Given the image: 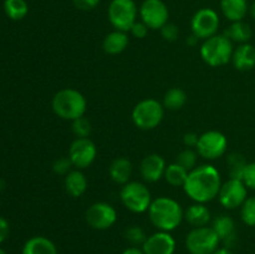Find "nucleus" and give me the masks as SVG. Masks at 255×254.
I'll list each match as a JSON object with an SVG mask.
<instances>
[{
  "mask_svg": "<svg viewBox=\"0 0 255 254\" xmlns=\"http://www.w3.org/2000/svg\"><path fill=\"white\" fill-rule=\"evenodd\" d=\"M222 187L221 174L212 164H202L188 173L183 189L197 203H207L218 197Z\"/></svg>",
  "mask_w": 255,
  "mask_h": 254,
  "instance_id": "1",
  "label": "nucleus"
},
{
  "mask_svg": "<svg viewBox=\"0 0 255 254\" xmlns=\"http://www.w3.org/2000/svg\"><path fill=\"white\" fill-rule=\"evenodd\" d=\"M151 223L158 231L171 232L181 224L184 212L181 204L169 197H158L153 199L148 208Z\"/></svg>",
  "mask_w": 255,
  "mask_h": 254,
  "instance_id": "2",
  "label": "nucleus"
},
{
  "mask_svg": "<svg viewBox=\"0 0 255 254\" xmlns=\"http://www.w3.org/2000/svg\"><path fill=\"white\" fill-rule=\"evenodd\" d=\"M52 110L60 119L74 121L85 115L87 102L84 95L75 89H62L52 97Z\"/></svg>",
  "mask_w": 255,
  "mask_h": 254,
  "instance_id": "3",
  "label": "nucleus"
},
{
  "mask_svg": "<svg viewBox=\"0 0 255 254\" xmlns=\"http://www.w3.org/2000/svg\"><path fill=\"white\" fill-rule=\"evenodd\" d=\"M233 42L224 34H216L208 37L201 46L202 59L213 67L228 64L233 56Z\"/></svg>",
  "mask_w": 255,
  "mask_h": 254,
  "instance_id": "4",
  "label": "nucleus"
},
{
  "mask_svg": "<svg viewBox=\"0 0 255 254\" xmlns=\"http://www.w3.org/2000/svg\"><path fill=\"white\" fill-rule=\"evenodd\" d=\"M164 107L154 99L139 101L132 110V121L141 129H153L162 122Z\"/></svg>",
  "mask_w": 255,
  "mask_h": 254,
  "instance_id": "5",
  "label": "nucleus"
},
{
  "mask_svg": "<svg viewBox=\"0 0 255 254\" xmlns=\"http://www.w3.org/2000/svg\"><path fill=\"white\" fill-rule=\"evenodd\" d=\"M221 239L212 227H197L186 237V248L191 254H213Z\"/></svg>",
  "mask_w": 255,
  "mask_h": 254,
  "instance_id": "6",
  "label": "nucleus"
},
{
  "mask_svg": "<svg viewBox=\"0 0 255 254\" xmlns=\"http://www.w3.org/2000/svg\"><path fill=\"white\" fill-rule=\"evenodd\" d=\"M120 197L124 206L133 213H143L148 211L152 203L151 192L141 182H128L124 184Z\"/></svg>",
  "mask_w": 255,
  "mask_h": 254,
  "instance_id": "7",
  "label": "nucleus"
},
{
  "mask_svg": "<svg viewBox=\"0 0 255 254\" xmlns=\"http://www.w3.org/2000/svg\"><path fill=\"white\" fill-rule=\"evenodd\" d=\"M107 14L112 26L120 31H129L137 21V6L133 0H112Z\"/></svg>",
  "mask_w": 255,
  "mask_h": 254,
  "instance_id": "8",
  "label": "nucleus"
},
{
  "mask_svg": "<svg viewBox=\"0 0 255 254\" xmlns=\"http://www.w3.org/2000/svg\"><path fill=\"white\" fill-rule=\"evenodd\" d=\"M228 147L227 137L219 131H207L199 136L197 152L203 158L213 161L223 156Z\"/></svg>",
  "mask_w": 255,
  "mask_h": 254,
  "instance_id": "9",
  "label": "nucleus"
},
{
  "mask_svg": "<svg viewBox=\"0 0 255 254\" xmlns=\"http://www.w3.org/2000/svg\"><path fill=\"white\" fill-rule=\"evenodd\" d=\"M85 218L91 228L105 231L116 223L117 212L111 204L106 202H96L87 208Z\"/></svg>",
  "mask_w": 255,
  "mask_h": 254,
  "instance_id": "10",
  "label": "nucleus"
},
{
  "mask_svg": "<svg viewBox=\"0 0 255 254\" xmlns=\"http://www.w3.org/2000/svg\"><path fill=\"white\" fill-rule=\"evenodd\" d=\"M191 27L193 35L198 39H208L218 32L219 27V16L216 10L211 7H203L199 9L193 15L191 21Z\"/></svg>",
  "mask_w": 255,
  "mask_h": 254,
  "instance_id": "11",
  "label": "nucleus"
},
{
  "mask_svg": "<svg viewBox=\"0 0 255 254\" xmlns=\"http://www.w3.org/2000/svg\"><path fill=\"white\" fill-rule=\"evenodd\" d=\"M139 16L149 29L161 30L168 22V7L162 0H144L139 7Z\"/></svg>",
  "mask_w": 255,
  "mask_h": 254,
  "instance_id": "12",
  "label": "nucleus"
},
{
  "mask_svg": "<svg viewBox=\"0 0 255 254\" xmlns=\"http://www.w3.org/2000/svg\"><path fill=\"white\" fill-rule=\"evenodd\" d=\"M248 187L243 182V179L229 178L228 181L222 183L218 193V199L222 206L227 209H236L242 207V204L247 199V191Z\"/></svg>",
  "mask_w": 255,
  "mask_h": 254,
  "instance_id": "13",
  "label": "nucleus"
},
{
  "mask_svg": "<svg viewBox=\"0 0 255 254\" xmlns=\"http://www.w3.org/2000/svg\"><path fill=\"white\" fill-rule=\"evenodd\" d=\"M96 146L89 137H85V138L77 137L72 142L69 149L70 161H71L72 166L76 167L77 169H84L91 166L96 158Z\"/></svg>",
  "mask_w": 255,
  "mask_h": 254,
  "instance_id": "14",
  "label": "nucleus"
},
{
  "mask_svg": "<svg viewBox=\"0 0 255 254\" xmlns=\"http://www.w3.org/2000/svg\"><path fill=\"white\" fill-rule=\"evenodd\" d=\"M142 251L144 254H174L176 241L169 232L158 231L147 237Z\"/></svg>",
  "mask_w": 255,
  "mask_h": 254,
  "instance_id": "15",
  "label": "nucleus"
},
{
  "mask_svg": "<svg viewBox=\"0 0 255 254\" xmlns=\"http://www.w3.org/2000/svg\"><path fill=\"white\" fill-rule=\"evenodd\" d=\"M166 168L167 164L163 157L159 156V154L152 153L142 159L139 172H141V176L144 181L149 182V183H154V182L159 181L162 177H164Z\"/></svg>",
  "mask_w": 255,
  "mask_h": 254,
  "instance_id": "16",
  "label": "nucleus"
},
{
  "mask_svg": "<svg viewBox=\"0 0 255 254\" xmlns=\"http://www.w3.org/2000/svg\"><path fill=\"white\" fill-rule=\"evenodd\" d=\"M212 228L216 232L217 236L219 237L221 242H223L224 247L231 249L237 242L236 234V223L233 219L227 214H222L214 218Z\"/></svg>",
  "mask_w": 255,
  "mask_h": 254,
  "instance_id": "17",
  "label": "nucleus"
},
{
  "mask_svg": "<svg viewBox=\"0 0 255 254\" xmlns=\"http://www.w3.org/2000/svg\"><path fill=\"white\" fill-rule=\"evenodd\" d=\"M232 62L241 71H248L255 66V47L252 44H241L233 51Z\"/></svg>",
  "mask_w": 255,
  "mask_h": 254,
  "instance_id": "18",
  "label": "nucleus"
},
{
  "mask_svg": "<svg viewBox=\"0 0 255 254\" xmlns=\"http://www.w3.org/2000/svg\"><path fill=\"white\" fill-rule=\"evenodd\" d=\"M109 173L115 183L122 184V186L128 183L132 174L131 161L125 158V157H119V158L114 159L112 163L110 164Z\"/></svg>",
  "mask_w": 255,
  "mask_h": 254,
  "instance_id": "19",
  "label": "nucleus"
},
{
  "mask_svg": "<svg viewBox=\"0 0 255 254\" xmlns=\"http://www.w3.org/2000/svg\"><path fill=\"white\" fill-rule=\"evenodd\" d=\"M221 9L229 21H242L248 12V0H221Z\"/></svg>",
  "mask_w": 255,
  "mask_h": 254,
  "instance_id": "20",
  "label": "nucleus"
},
{
  "mask_svg": "<svg viewBox=\"0 0 255 254\" xmlns=\"http://www.w3.org/2000/svg\"><path fill=\"white\" fill-rule=\"evenodd\" d=\"M21 254H59L54 242L42 236L30 238L24 244Z\"/></svg>",
  "mask_w": 255,
  "mask_h": 254,
  "instance_id": "21",
  "label": "nucleus"
},
{
  "mask_svg": "<svg viewBox=\"0 0 255 254\" xmlns=\"http://www.w3.org/2000/svg\"><path fill=\"white\" fill-rule=\"evenodd\" d=\"M65 189L71 197H81L87 189V179L80 169L70 171L65 176Z\"/></svg>",
  "mask_w": 255,
  "mask_h": 254,
  "instance_id": "22",
  "label": "nucleus"
},
{
  "mask_svg": "<svg viewBox=\"0 0 255 254\" xmlns=\"http://www.w3.org/2000/svg\"><path fill=\"white\" fill-rule=\"evenodd\" d=\"M127 46H128V36L126 32L120 31V30H115V31L107 34L102 42L105 52L110 55L121 54L122 51L126 50Z\"/></svg>",
  "mask_w": 255,
  "mask_h": 254,
  "instance_id": "23",
  "label": "nucleus"
},
{
  "mask_svg": "<svg viewBox=\"0 0 255 254\" xmlns=\"http://www.w3.org/2000/svg\"><path fill=\"white\" fill-rule=\"evenodd\" d=\"M184 218L194 228L197 227H206L211 221V211L204 203H194L187 208L184 212Z\"/></svg>",
  "mask_w": 255,
  "mask_h": 254,
  "instance_id": "24",
  "label": "nucleus"
},
{
  "mask_svg": "<svg viewBox=\"0 0 255 254\" xmlns=\"http://www.w3.org/2000/svg\"><path fill=\"white\" fill-rule=\"evenodd\" d=\"M224 35H226L232 42L246 44V42H248L249 40H251L253 31H252V27L242 20V21L232 22L231 26L224 31Z\"/></svg>",
  "mask_w": 255,
  "mask_h": 254,
  "instance_id": "25",
  "label": "nucleus"
},
{
  "mask_svg": "<svg viewBox=\"0 0 255 254\" xmlns=\"http://www.w3.org/2000/svg\"><path fill=\"white\" fill-rule=\"evenodd\" d=\"M188 173L189 172L187 169H184L183 167L174 162V163L167 166L166 172H164V179L167 181V183L173 187H183Z\"/></svg>",
  "mask_w": 255,
  "mask_h": 254,
  "instance_id": "26",
  "label": "nucleus"
},
{
  "mask_svg": "<svg viewBox=\"0 0 255 254\" xmlns=\"http://www.w3.org/2000/svg\"><path fill=\"white\" fill-rule=\"evenodd\" d=\"M187 102V94L182 89L173 87L168 90L163 97V107L171 111L181 110Z\"/></svg>",
  "mask_w": 255,
  "mask_h": 254,
  "instance_id": "27",
  "label": "nucleus"
},
{
  "mask_svg": "<svg viewBox=\"0 0 255 254\" xmlns=\"http://www.w3.org/2000/svg\"><path fill=\"white\" fill-rule=\"evenodd\" d=\"M4 10L11 20H21L29 12V6L25 0H5Z\"/></svg>",
  "mask_w": 255,
  "mask_h": 254,
  "instance_id": "28",
  "label": "nucleus"
},
{
  "mask_svg": "<svg viewBox=\"0 0 255 254\" xmlns=\"http://www.w3.org/2000/svg\"><path fill=\"white\" fill-rule=\"evenodd\" d=\"M227 164H228V173L231 178H243L244 171L248 166L243 154L231 153L227 158Z\"/></svg>",
  "mask_w": 255,
  "mask_h": 254,
  "instance_id": "29",
  "label": "nucleus"
},
{
  "mask_svg": "<svg viewBox=\"0 0 255 254\" xmlns=\"http://www.w3.org/2000/svg\"><path fill=\"white\" fill-rule=\"evenodd\" d=\"M197 157H198V152L193 151L192 148H186L177 154L176 163H178L179 166L183 167L184 169L191 172L192 169L196 168Z\"/></svg>",
  "mask_w": 255,
  "mask_h": 254,
  "instance_id": "30",
  "label": "nucleus"
},
{
  "mask_svg": "<svg viewBox=\"0 0 255 254\" xmlns=\"http://www.w3.org/2000/svg\"><path fill=\"white\" fill-rule=\"evenodd\" d=\"M242 219L249 227H255V196L249 197L242 204Z\"/></svg>",
  "mask_w": 255,
  "mask_h": 254,
  "instance_id": "31",
  "label": "nucleus"
},
{
  "mask_svg": "<svg viewBox=\"0 0 255 254\" xmlns=\"http://www.w3.org/2000/svg\"><path fill=\"white\" fill-rule=\"evenodd\" d=\"M125 237L133 247L143 246V243L147 239L144 231L138 226H131L129 228H127L125 231Z\"/></svg>",
  "mask_w": 255,
  "mask_h": 254,
  "instance_id": "32",
  "label": "nucleus"
},
{
  "mask_svg": "<svg viewBox=\"0 0 255 254\" xmlns=\"http://www.w3.org/2000/svg\"><path fill=\"white\" fill-rule=\"evenodd\" d=\"M91 122L85 116L72 121V132H74L76 137H80V138L89 137L90 133H91Z\"/></svg>",
  "mask_w": 255,
  "mask_h": 254,
  "instance_id": "33",
  "label": "nucleus"
},
{
  "mask_svg": "<svg viewBox=\"0 0 255 254\" xmlns=\"http://www.w3.org/2000/svg\"><path fill=\"white\" fill-rule=\"evenodd\" d=\"M72 163L70 161L69 157H61V158H57L56 161L52 164V169L56 174H65L66 176L70 171H71Z\"/></svg>",
  "mask_w": 255,
  "mask_h": 254,
  "instance_id": "34",
  "label": "nucleus"
},
{
  "mask_svg": "<svg viewBox=\"0 0 255 254\" xmlns=\"http://www.w3.org/2000/svg\"><path fill=\"white\" fill-rule=\"evenodd\" d=\"M161 34L162 36H163V39L167 40V41H174V40H177V37H178L179 30L174 24L167 22V24L161 29Z\"/></svg>",
  "mask_w": 255,
  "mask_h": 254,
  "instance_id": "35",
  "label": "nucleus"
},
{
  "mask_svg": "<svg viewBox=\"0 0 255 254\" xmlns=\"http://www.w3.org/2000/svg\"><path fill=\"white\" fill-rule=\"evenodd\" d=\"M242 179L248 188L255 189V162L248 163Z\"/></svg>",
  "mask_w": 255,
  "mask_h": 254,
  "instance_id": "36",
  "label": "nucleus"
},
{
  "mask_svg": "<svg viewBox=\"0 0 255 254\" xmlns=\"http://www.w3.org/2000/svg\"><path fill=\"white\" fill-rule=\"evenodd\" d=\"M148 30L149 27L147 26L143 21H136L133 24V26L131 27V30H129V32H131L134 37H137V39H143V37H146L147 34H148Z\"/></svg>",
  "mask_w": 255,
  "mask_h": 254,
  "instance_id": "37",
  "label": "nucleus"
},
{
  "mask_svg": "<svg viewBox=\"0 0 255 254\" xmlns=\"http://www.w3.org/2000/svg\"><path fill=\"white\" fill-rule=\"evenodd\" d=\"M101 0H72L75 7L82 11H89V10L95 9L100 4Z\"/></svg>",
  "mask_w": 255,
  "mask_h": 254,
  "instance_id": "38",
  "label": "nucleus"
},
{
  "mask_svg": "<svg viewBox=\"0 0 255 254\" xmlns=\"http://www.w3.org/2000/svg\"><path fill=\"white\" fill-rule=\"evenodd\" d=\"M199 136L194 132H188L183 136V143L187 148H193V147H197V143H198Z\"/></svg>",
  "mask_w": 255,
  "mask_h": 254,
  "instance_id": "39",
  "label": "nucleus"
},
{
  "mask_svg": "<svg viewBox=\"0 0 255 254\" xmlns=\"http://www.w3.org/2000/svg\"><path fill=\"white\" fill-rule=\"evenodd\" d=\"M10 233V226L7 223L6 219L4 218H0V243L5 241L7 238Z\"/></svg>",
  "mask_w": 255,
  "mask_h": 254,
  "instance_id": "40",
  "label": "nucleus"
},
{
  "mask_svg": "<svg viewBox=\"0 0 255 254\" xmlns=\"http://www.w3.org/2000/svg\"><path fill=\"white\" fill-rule=\"evenodd\" d=\"M122 254H144L142 249H139L138 247H129V248L125 249L122 252Z\"/></svg>",
  "mask_w": 255,
  "mask_h": 254,
  "instance_id": "41",
  "label": "nucleus"
},
{
  "mask_svg": "<svg viewBox=\"0 0 255 254\" xmlns=\"http://www.w3.org/2000/svg\"><path fill=\"white\" fill-rule=\"evenodd\" d=\"M213 254H233V253L231 252V249H228V248H226V247H224V248L217 249V251L214 252Z\"/></svg>",
  "mask_w": 255,
  "mask_h": 254,
  "instance_id": "42",
  "label": "nucleus"
},
{
  "mask_svg": "<svg viewBox=\"0 0 255 254\" xmlns=\"http://www.w3.org/2000/svg\"><path fill=\"white\" fill-rule=\"evenodd\" d=\"M197 41H198V37H197L196 35H192L191 37H188V39H187V44L192 45V46H193V45H196Z\"/></svg>",
  "mask_w": 255,
  "mask_h": 254,
  "instance_id": "43",
  "label": "nucleus"
},
{
  "mask_svg": "<svg viewBox=\"0 0 255 254\" xmlns=\"http://www.w3.org/2000/svg\"><path fill=\"white\" fill-rule=\"evenodd\" d=\"M249 11H251V15L253 16V19L255 20V1L252 4V6L249 7Z\"/></svg>",
  "mask_w": 255,
  "mask_h": 254,
  "instance_id": "44",
  "label": "nucleus"
},
{
  "mask_svg": "<svg viewBox=\"0 0 255 254\" xmlns=\"http://www.w3.org/2000/svg\"><path fill=\"white\" fill-rule=\"evenodd\" d=\"M0 254H6V253H5V252H4V249L0 248Z\"/></svg>",
  "mask_w": 255,
  "mask_h": 254,
  "instance_id": "45",
  "label": "nucleus"
}]
</instances>
